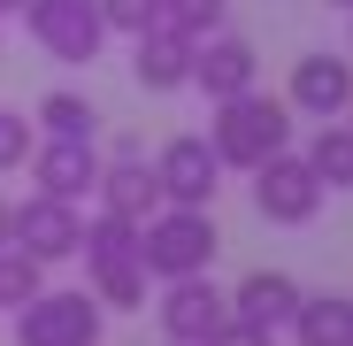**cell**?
I'll use <instances>...</instances> for the list:
<instances>
[{
	"mask_svg": "<svg viewBox=\"0 0 353 346\" xmlns=\"http://www.w3.org/2000/svg\"><path fill=\"white\" fill-rule=\"evenodd\" d=\"M208 146H215V162L223 169H254L261 162H276V154H292V108L276 100V93H239V100H215V124H208Z\"/></svg>",
	"mask_w": 353,
	"mask_h": 346,
	"instance_id": "cell-1",
	"label": "cell"
},
{
	"mask_svg": "<svg viewBox=\"0 0 353 346\" xmlns=\"http://www.w3.org/2000/svg\"><path fill=\"white\" fill-rule=\"evenodd\" d=\"M215 247H223V239H215V215H208V208H161V215L139 223V262H146V277H161V285L208 277Z\"/></svg>",
	"mask_w": 353,
	"mask_h": 346,
	"instance_id": "cell-2",
	"label": "cell"
},
{
	"mask_svg": "<svg viewBox=\"0 0 353 346\" xmlns=\"http://www.w3.org/2000/svg\"><path fill=\"white\" fill-rule=\"evenodd\" d=\"M100 323L108 308L85 293H70V285H46V293L31 308H16V346H100Z\"/></svg>",
	"mask_w": 353,
	"mask_h": 346,
	"instance_id": "cell-3",
	"label": "cell"
},
{
	"mask_svg": "<svg viewBox=\"0 0 353 346\" xmlns=\"http://www.w3.org/2000/svg\"><path fill=\"white\" fill-rule=\"evenodd\" d=\"M23 23H31V39L54 54V62H70V70L100 62V46H108V16H100V0H31Z\"/></svg>",
	"mask_w": 353,
	"mask_h": 346,
	"instance_id": "cell-4",
	"label": "cell"
},
{
	"mask_svg": "<svg viewBox=\"0 0 353 346\" xmlns=\"http://www.w3.org/2000/svg\"><path fill=\"white\" fill-rule=\"evenodd\" d=\"M323 177L307 169V154H276V162H261L254 169V215L261 223H276V231H300V223H315L323 215Z\"/></svg>",
	"mask_w": 353,
	"mask_h": 346,
	"instance_id": "cell-5",
	"label": "cell"
},
{
	"mask_svg": "<svg viewBox=\"0 0 353 346\" xmlns=\"http://www.w3.org/2000/svg\"><path fill=\"white\" fill-rule=\"evenodd\" d=\"M154 177H161V200H169V208H215L223 162H215L208 131H176V139L154 154Z\"/></svg>",
	"mask_w": 353,
	"mask_h": 346,
	"instance_id": "cell-6",
	"label": "cell"
},
{
	"mask_svg": "<svg viewBox=\"0 0 353 346\" xmlns=\"http://www.w3.org/2000/svg\"><path fill=\"white\" fill-rule=\"evenodd\" d=\"M161 338L169 346H208L223 323H230V293L215 277H176V285H161Z\"/></svg>",
	"mask_w": 353,
	"mask_h": 346,
	"instance_id": "cell-7",
	"label": "cell"
},
{
	"mask_svg": "<svg viewBox=\"0 0 353 346\" xmlns=\"http://www.w3.org/2000/svg\"><path fill=\"white\" fill-rule=\"evenodd\" d=\"M284 108L307 115V124H338L353 108V62L345 54H300L292 62V85H284Z\"/></svg>",
	"mask_w": 353,
	"mask_h": 346,
	"instance_id": "cell-8",
	"label": "cell"
},
{
	"mask_svg": "<svg viewBox=\"0 0 353 346\" xmlns=\"http://www.w3.org/2000/svg\"><path fill=\"white\" fill-rule=\"evenodd\" d=\"M192 85L208 93V108L254 93V85H261V54H254V39H239V31L200 39V46H192Z\"/></svg>",
	"mask_w": 353,
	"mask_h": 346,
	"instance_id": "cell-9",
	"label": "cell"
},
{
	"mask_svg": "<svg viewBox=\"0 0 353 346\" xmlns=\"http://www.w3.org/2000/svg\"><path fill=\"white\" fill-rule=\"evenodd\" d=\"M16 247L54 269V262H70V254L85 247V215H77L70 200H54V193H31V200L16 208Z\"/></svg>",
	"mask_w": 353,
	"mask_h": 346,
	"instance_id": "cell-10",
	"label": "cell"
},
{
	"mask_svg": "<svg viewBox=\"0 0 353 346\" xmlns=\"http://www.w3.org/2000/svg\"><path fill=\"white\" fill-rule=\"evenodd\" d=\"M300 277L284 269H246L239 285H230V323H254V331H292V316H300Z\"/></svg>",
	"mask_w": 353,
	"mask_h": 346,
	"instance_id": "cell-11",
	"label": "cell"
},
{
	"mask_svg": "<svg viewBox=\"0 0 353 346\" xmlns=\"http://www.w3.org/2000/svg\"><path fill=\"white\" fill-rule=\"evenodd\" d=\"M31 177H39V193H54V200L77 208L100 185V146L92 139H39L31 146Z\"/></svg>",
	"mask_w": 353,
	"mask_h": 346,
	"instance_id": "cell-12",
	"label": "cell"
},
{
	"mask_svg": "<svg viewBox=\"0 0 353 346\" xmlns=\"http://www.w3.org/2000/svg\"><path fill=\"white\" fill-rule=\"evenodd\" d=\"M92 200H100L108 215H131V223H146V215L169 208V200H161V177H154V162H146V154H108V162H100Z\"/></svg>",
	"mask_w": 353,
	"mask_h": 346,
	"instance_id": "cell-13",
	"label": "cell"
},
{
	"mask_svg": "<svg viewBox=\"0 0 353 346\" xmlns=\"http://www.w3.org/2000/svg\"><path fill=\"white\" fill-rule=\"evenodd\" d=\"M131 77H139V93H185L192 85V39H176V31L131 39Z\"/></svg>",
	"mask_w": 353,
	"mask_h": 346,
	"instance_id": "cell-14",
	"label": "cell"
},
{
	"mask_svg": "<svg viewBox=\"0 0 353 346\" xmlns=\"http://www.w3.org/2000/svg\"><path fill=\"white\" fill-rule=\"evenodd\" d=\"M292 338L300 346H353V300L345 293H307L300 316H292Z\"/></svg>",
	"mask_w": 353,
	"mask_h": 346,
	"instance_id": "cell-15",
	"label": "cell"
},
{
	"mask_svg": "<svg viewBox=\"0 0 353 346\" xmlns=\"http://www.w3.org/2000/svg\"><path fill=\"white\" fill-rule=\"evenodd\" d=\"M307 169L323 177V193H353V124H345V115H338V124H315Z\"/></svg>",
	"mask_w": 353,
	"mask_h": 346,
	"instance_id": "cell-16",
	"label": "cell"
},
{
	"mask_svg": "<svg viewBox=\"0 0 353 346\" xmlns=\"http://www.w3.org/2000/svg\"><path fill=\"white\" fill-rule=\"evenodd\" d=\"M31 124H39L46 139H100V108H92L85 93H70V85H54V93L31 108Z\"/></svg>",
	"mask_w": 353,
	"mask_h": 346,
	"instance_id": "cell-17",
	"label": "cell"
},
{
	"mask_svg": "<svg viewBox=\"0 0 353 346\" xmlns=\"http://www.w3.org/2000/svg\"><path fill=\"white\" fill-rule=\"evenodd\" d=\"M77 254H85V269L139 262V223H131V215H108V208H100V215H85V247H77Z\"/></svg>",
	"mask_w": 353,
	"mask_h": 346,
	"instance_id": "cell-18",
	"label": "cell"
},
{
	"mask_svg": "<svg viewBox=\"0 0 353 346\" xmlns=\"http://www.w3.org/2000/svg\"><path fill=\"white\" fill-rule=\"evenodd\" d=\"M92 285L85 293L115 316V308H146V262H108V269H85Z\"/></svg>",
	"mask_w": 353,
	"mask_h": 346,
	"instance_id": "cell-19",
	"label": "cell"
},
{
	"mask_svg": "<svg viewBox=\"0 0 353 346\" xmlns=\"http://www.w3.org/2000/svg\"><path fill=\"white\" fill-rule=\"evenodd\" d=\"M46 293V262L23 247H0V308H31Z\"/></svg>",
	"mask_w": 353,
	"mask_h": 346,
	"instance_id": "cell-20",
	"label": "cell"
},
{
	"mask_svg": "<svg viewBox=\"0 0 353 346\" xmlns=\"http://www.w3.org/2000/svg\"><path fill=\"white\" fill-rule=\"evenodd\" d=\"M230 23V0H161V31H176V39H215Z\"/></svg>",
	"mask_w": 353,
	"mask_h": 346,
	"instance_id": "cell-21",
	"label": "cell"
},
{
	"mask_svg": "<svg viewBox=\"0 0 353 346\" xmlns=\"http://www.w3.org/2000/svg\"><path fill=\"white\" fill-rule=\"evenodd\" d=\"M100 16H108V31L146 39V31H161V0H100Z\"/></svg>",
	"mask_w": 353,
	"mask_h": 346,
	"instance_id": "cell-22",
	"label": "cell"
},
{
	"mask_svg": "<svg viewBox=\"0 0 353 346\" xmlns=\"http://www.w3.org/2000/svg\"><path fill=\"white\" fill-rule=\"evenodd\" d=\"M39 146V124H23V108H0V169H23Z\"/></svg>",
	"mask_w": 353,
	"mask_h": 346,
	"instance_id": "cell-23",
	"label": "cell"
},
{
	"mask_svg": "<svg viewBox=\"0 0 353 346\" xmlns=\"http://www.w3.org/2000/svg\"><path fill=\"white\" fill-rule=\"evenodd\" d=\"M208 346H276V331H254V323H223Z\"/></svg>",
	"mask_w": 353,
	"mask_h": 346,
	"instance_id": "cell-24",
	"label": "cell"
},
{
	"mask_svg": "<svg viewBox=\"0 0 353 346\" xmlns=\"http://www.w3.org/2000/svg\"><path fill=\"white\" fill-rule=\"evenodd\" d=\"M0 247H16V200H0Z\"/></svg>",
	"mask_w": 353,
	"mask_h": 346,
	"instance_id": "cell-25",
	"label": "cell"
},
{
	"mask_svg": "<svg viewBox=\"0 0 353 346\" xmlns=\"http://www.w3.org/2000/svg\"><path fill=\"white\" fill-rule=\"evenodd\" d=\"M23 8H31V0H0V16H23Z\"/></svg>",
	"mask_w": 353,
	"mask_h": 346,
	"instance_id": "cell-26",
	"label": "cell"
},
{
	"mask_svg": "<svg viewBox=\"0 0 353 346\" xmlns=\"http://www.w3.org/2000/svg\"><path fill=\"white\" fill-rule=\"evenodd\" d=\"M330 8H353V0H330Z\"/></svg>",
	"mask_w": 353,
	"mask_h": 346,
	"instance_id": "cell-27",
	"label": "cell"
},
{
	"mask_svg": "<svg viewBox=\"0 0 353 346\" xmlns=\"http://www.w3.org/2000/svg\"><path fill=\"white\" fill-rule=\"evenodd\" d=\"M345 124H353V108H345Z\"/></svg>",
	"mask_w": 353,
	"mask_h": 346,
	"instance_id": "cell-28",
	"label": "cell"
},
{
	"mask_svg": "<svg viewBox=\"0 0 353 346\" xmlns=\"http://www.w3.org/2000/svg\"><path fill=\"white\" fill-rule=\"evenodd\" d=\"M161 346H169V338H161Z\"/></svg>",
	"mask_w": 353,
	"mask_h": 346,
	"instance_id": "cell-29",
	"label": "cell"
}]
</instances>
